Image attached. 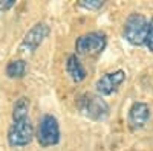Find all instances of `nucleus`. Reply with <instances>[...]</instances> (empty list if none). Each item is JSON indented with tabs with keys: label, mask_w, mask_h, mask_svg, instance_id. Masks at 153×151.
Returning <instances> with one entry per match:
<instances>
[{
	"label": "nucleus",
	"mask_w": 153,
	"mask_h": 151,
	"mask_svg": "<svg viewBox=\"0 0 153 151\" xmlns=\"http://www.w3.org/2000/svg\"><path fill=\"white\" fill-rule=\"evenodd\" d=\"M78 5L84 9H100L104 6V2L103 0H81L78 2Z\"/></svg>",
	"instance_id": "obj_12"
},
{
	"label": "nucleus",
	"mask_w": 153,
	"mask_h": 151,
	"mask_svg": "<svg viewBox=\"0 0 153 151\" xmlns=\"http://www.w3.org/2000/svg\"><path fill=\"white\" fill-rule=\"evenodd\" d=\"M126 80V73L124 70H115V72H109L106 75H103L97 82H95V89L98 92L100 96H107L112 95L118 90V87L124 82Z\"/></svg>",
	"instance_id": "obj_7"
},
{
	"label": "nucleus",
	"mask_w": 153,
	"mask_h": 151,
	"mask_svg": "<svg viewBox=\"0 0 153 151\" xmlns=\"http://www.w3.org/2000/svg\"><path fill=\"white\" fill-rule=\"evenodd\" d=\"M51 29L46 23H37L34 24V26L26 32V35L23 37V40L20 43V47L19 50L20 52H35V50L38 49V46H40L46 38H48V35H49Z\"/></svg>",
	"instance_id": "obj_6"
},
{
	"label": "nucleus",
	"mask_w": 153,
	"mask_h": 151,
	"mask_svg": "<svg viewBox=\"0 0 153 151\" xmlns=\"http://www.w3.org/2000/svg\"><path fill=\"white\" fill-rule=\"evenodd\" d=\"M37 141L42 147H54L60 144V125L54 115H43L38 122L37 128Z\"/></svg>",
	"instance_id": "obj_5"
},
{
	"label": "nucleus",
	"mask_w": 153,
	"mask_h": 151,
	"mask_svg": "<svg viewBox=\"0 0 153 151\" xmlns=\"http://www.w3.org/2000/svg\"><path fill=\"white\" fill-rule=\"evenodd\" d=\"M78 108L83 115L92 121H104L109 116V104L100 95L84 93L78 99Z\"/></svg>",
	"instance_id": "obj_1"
},
{
	"label": "nucleus",
	"mask_w": 153,
	"mask_h": 151,
	"mask_svg": "<svg viewBox=\"0 0 153 151\" xmlns=\"http://www.w3.org/2000/svg\"><path fill=\"white\" fill-rule=\"evenodd\" d=\"M144 44L147 46V49L150 52H153V18L149 21V28H147V37H146V41Z\"/></svg>",
	"instance_id": "obj_13"
},
{
	"label": "nucleus",
	"mask_w": 153,
	"mask_h": 151,
	"mask_svg": "<svg viewBox=\"0 0 153 151\" xmlns=\"http://www.w3.org/2000/svg\"><path fill=\"white\" fill-rule=\"evenodd\" d=\"M26 73V61L25 60H12L6 66V75L12 80L23 78Z\"/></svg>",
	"instance_id": "obj_11"
},
{
	"label": "nucleus",
	"mask_w": 153,
	"mask_h": 151,
	"mask_svg": "<svg viewBox=\"0 0 153 151\" xmlns=\"http://www.w3.org/2000/svg\"><path fill=\"white\" fill-rule=\"evenodd\" d=\"M35 136L34 125L29 118L16 119L8 128V144L12 148H23L32 142Z\"/></svg>",
	"instance_id": "obj_2"
},
{
	"label": "nucleus",
	"mask_w": 153,
	"mask_h": 151,
	"mask_svg": "<svg viewBox=\"0 0 153 151\" xmlns=\"http://www.w3.org/2000/svg\"><path fill=\"white\" fill-rule=\"evenodd\" d=\"M16 5V0H0V11H8Z\"/></svg>",
	"instance_id": "obj_14"
},
{
	"label": "nucleus",
	"mask_w": 153,
	"mask_h": 151,
	"mask_svg": "<svg viewBox=\"0 0 153 151\" xmlns=\"http://www.w3.org/2000/svg\"><path fill=\"white\" fill-rule=\"evenodd\" d=\"M29 108H31V101L26 96H20L12 107V121L16 119H25L29 118Z\"/></svg>",
	"instance_id": "obj_10"
},
{
	"label": "nucleus",
	"mask_w": 153,
	"mask_h": 151,
	"mask_svg": "<svg viewBox=\"0 0 153 151\" xmlns=\"http://www.w3.org/2000/svg\"><path fill=\"white\" fill-rule=\"evenodd\" d=\"M107 46V37L101 31L87 32L81 37H78L75 41V50L78 55H100Z\"/></svg>",
	"instance_id": "obj_3"
},
{
	"label": "nucleus",
	"mask_w": 153,
	"mask_h": 151,
	"mask_svg": "<svg viewBox=\"0 0 153 151\" xmlns=\"http://www.w3.org/2000/svg\"><path fill=\"white\" fill-rule=\"evenodd\" d=\"M150 118V108L144 102H133L129 110V124L132 128H143Z\"/></svg>",
	"instance_id": "obj_8"
},
{
	"label": "nucleus",
	"mask_w": 153,
	"mask_h": 151,
	"mask_svg": "<svg viewBox=\"0 0 153 151\" xmlns=\"http://www.w3.org/2000/svg\"><path fill=\"white\" fill-rule=\"evenodd\" d=\"M147 28H149L147 18L143 14L133 12L127 17L124 23V38L133 46H141L146 41Z\"/></svg>",
	"instance_id": "obj_4"
},
{
	"label": "nucleus",
	"mask_w": 153,
	"mask_h": 151,
	"mask_svg": "<svg viewBox=\"0 0 153 151\" xmlns=\"http://www.w3.org/2000/svg\"><path fill=\"white\" fill-rule=\"evenodd\" d=\"M66 70L74 82H81L86 80V69L76 54H71L66 60Z\"/></svg>",
	"instance_id": "obj_9"
}]
</instances>
